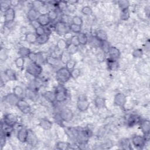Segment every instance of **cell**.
<instances>
[{
  "mask_svg": "<svg viewBox=\"0 0 150 150\" xmlns=\"http://www.w3.org/2000/svg\"><path fill=\"white\" fill-rule=\"evenodd\" d=\"M39 125L45 130H49L52 128L53 124L48 119L42 118L39 122Z\"/></svg>",
  "mask_w": 150,
  "mask_h": 150,
  "instance_id": "4316f807",
  "label": "cell"
},
{
  "mask_svg": "<svg viewBox=\"0 0 150 150\" xmlns=\"http://www.w3.org/2000/svg\"><path fill=\"white\" fill-rule=\"evenodd\" d=\"M80 69L77 68H74L70 70V74H71V78H73L74 79H77L80 76Z\"/></svg>",
  "mask_w": 150,
  "mask_h": 150,
  "instance_id": "681fc988",
  "label": "cell"
},
{
  "mask_svg": "<svg viewBox=\"0 0 150 150\" xmlns=\"http://www.w3.org/2000/svg\"><path fill=\"white\" fill-rule=\"evenodd\" d=\"M108 54L109 56L108 58L117 60L120 57L121 52H120V50L115 46H111L109 52L108 53Z\"/></svg>",
  "mask_w": 150,
  "mask_h": 150,
  "instance_id": "e0dca14e",
  "label": "cell"
},
{
  "mask_svg": "<svg viewBox=\"0 0 150 150\" xmlns=\"http://www.w3.org/2000/svg\"><path fill=\"white\" fill-rule=\"evenodd\" d=\"M81 13L86 16L91 15L93 13V10L89 6H84L81 9Z\"/></svg>",
  "mask_w": 150,
  "mask_h": 150,
  "instance_id": "7dc6e473",
  "label": "cell"
},
{
  "mask_svg": "<svg viewBox=\"0 0 150 150\" xmlns=\"http://www.w3.org/2000/svg\"><path fill=\"white\" fill-rule=\"evenodd\" d=\"M70 32H73L74 33L76 34H79L80 33H81V26H79L73 23H71L70 24Z\"/></svg>",
  "mask_w": 150,
  "mask_h": 150,
  "instance_id": "7bdbcfd3",
  "label": "cell"
},
{
  "mask_svg": "<svg viewBox=\"0 0 150 150\" xmlns=\"http://www.w3.org/2000/svg\"><path fill=\"white\" fill-rule=\"evenodd\" d=\"M8 57V55L6 53V52L5 51L4 49H3L2 48L1 50V53H0V59L2 61H5L6 60Z\"/></svg>",
  "mask_w": 150,
  "mask_h": 150,
  "instance_id": "9f6ffc18",
  "label": "cell"
},
{
  "mask_svg": "<svg viewBox=\"0 0 150 150\" xmlns=\"http://www.w3.org/2000/svg\"><path fill=\"white\" fill-rule=\"evenodd\" d=\"M47 15L49 16V18L51 22L56 21L58 17V13L54 9H51V10L47 12Z\"/></svg>",
  "mask_w": 150,
  "mask_h": 150,
  "instance_id": "ab89813d",
  "label": "cell"
},
{
  "mask_svg": "<svg viewBox=\"0 0 150 150\" xmlns=\"http://www.w3.org/2000/svg\"><path fill=\"white\" fill-rule=\"evenodd\" d=\"M59 117L63 121L67 122H70L73 118V111L68 107H64L62 108L60 111Z\"/></svg>",
  "mask_w": 150,
  "mask_h": 150,
  "instance_id": "8992f818",
  "label": "cell"
},
{
  "mask_svg": "<svg viewBox=\"0 0 150 150\" xmlns=\"http://www.w3.org/2000/svg\"><path fill=\"white\" fill-rule=\"evenodd\" d=\"M49 37H50V35L47 33H45L43 35L38 36L36 43L39 45H44L48 42L49 39Z\"/></svg>",
  "mask_w": 150,
  "mask_h": 150,
  "instance_id": "d590c367",
  "label": "cell"
},
{
  "mask_svg": "<svg viewBox=\"0 0 150 150\" xmlns=\"http://www.w3.org/2000/svg\"><path fill=\"white\" fill-rule=\"evenodd\" d=\"M138 124L139 125L140 129L144 134V137L146 141H148L150 129L149 121L148 120H141Z\"/></svg>",
  "mask_w": 150,
  "mask_h": 150,
  "instance_id": "52a82bcc",
  "label": "cell"
},
{
  "mask_svg": "<svg viewBox=\"0 0 150 150\" xmlns=\"http://www.w3.org/2000/svg\"><path fill=\"white\" fill-rule=\"evenodd\" d=\"M141 119L137 114H131L129 116L127 120V125L129 127H132L135 125L138 124Z\"/></svg>",
  "mask_w": 150,
  "mask_h": 150,
  "instance_id": "ac0fdd59",
  "label": "cell"
},
{
  "mask_svg": "<svg viewBox=\"0 0 150 150\" xmlns=\"http://www.w3.org/2000/svg\"><path fill=\"white\" fill-rule=\"evenodd\" d=\"M60 60L63 63L65 64L71 59V54H69L66 50L63 51L60 56Z\"/></svg>",
  "mask_w": 150,
  "mask_h": 150,
  "instance_id": "e575fe53",
  "label": "cell"
},
{
  "mask_svg": "<svg viewBox=\"0 0 150 150\" xmlns=\"http://www.w3.org/2000/svg\"><path fill=\"white\" fill-rule=\"evenodd\" d=\"M69 43H67V40L64 39H60L56 44V47L60 50H65L68 46Z\"/></svg>",
  "mask_w": 150,
  "mask_h": 150,
  "instance_id": "836d02e7",
  "label": "cell"
},
{
  "mask_svg": "<svg viewBox=\"0 0 150 150\" xmlns=\"http://www.w3.org/2000/svg\"><path fill=\"white\" fill-rule=\"evenodd\" d=\"M37 38L38 36L36 35L35 33L29 32L25 34V40L29 43L33 44L36 43Z\"/></svg>",
  "mask_w": 150,
  "mask_h": 150,
  "instance_id": "cb8c5ba5",
  "label": "cell"
},
{
  "mask_svg": "<svg viewBox=\"0 0 150 150\" xmlns=\"http://www.w3.org/2000/svg\"><path fill=\"white\" fill-rule=\"evenodd\" d=\"M70 24H66L58 21L54 26V30L57 34L60 36H64L66 33L70 32Z\"/></svg>",
  "mask_w": 150,
  "mask_h": 150,
  "instance_id": "277c9868",
  "label": "cell"
},
{
  "mask_svg": "<svg viewBox=\"0 0 150 150\" xmlns=\"http://www.w3.org/2000/svg\"><path fill=\"white\" fill-rule=\"evenodd\" d=\"M73 36V35H72V34L69 32L66 33V34L63 36L64 38V39H65L66 40H70V39L71 38V37H72Z\"/></svg>",
  "mask_w": 150,
  "mask_h": 150,
  "instance_id": "6125c7cd",
  "label": "cell"
},
{
  "mask_svg": "<svg viewBox=\"0 0 150 150\" xmlns=\"http://www.w3.org/2000/svg\"><path fill=\"white\" fill-rule=\"evenodd\" d=\"M39 15L40 14H39V12L37 10L31 8L28 11L27 14H26V16H27V19H28V21L30 22L32 21L36 20Z\"/></svg>",
  "mask_w": 150,
  "mask_h": 150,
  "instance_id": "44dd1931",
  "label": "cell"
},
{
  "mask_svg": "<svg viewBox=\"0 0 150 150\" xmlns=\"http://www.w3.org/2000/svg\"><path fill=\"white\" fill-rule=\"evenodd\" d=\"M132 54L133 57L135 58H141L143 55V50L142 49H139V48L136 49L134 50Z\"/></svg>",
  "mask_w": 150,
  "mask_h": 150,
  "instance_id": "f907efd6",
  "label": "cell"
},
{
  "mask_svg": "<svg viewBox=\"0 0 150 150\" xmlns=\"http://www.w3.org/2000/svg\"><path fill=\"white\" fill-rule=\"evenodd\" d=\"M70 43H71L76 46H77V47H79L80 45V43L79 42V40H78L77 36H73L70 40Z\"/></svg>",
  "mask_w": 150,
  "mask_h": 150,
  "instance_id": "11a10c76",
  "label": "cell"
},
{
  "mask_svg": "<svg viewBox=\"0 0 150 150\" xmlns=\"http://www.w3.org/2000/svg\"><path fill=\"white\" fill-rule=\"evenodd\" d=\"M19 3V1H10V5L11 7H15Z\"/></svg>",
  "mask_w": 150,
  "mask_h": 150,
  "instance_id": "be15d7a7",
  "label": "cell"
},
{
  "mask_svg": "<svg viewBox=\"0 0 150 150\" xmlns=\"http://www.w3.org/2000/svg\"><path fill=\"white\" fill-rule=\"evenodd\" d=\"M30 24H31L32 26L35 29H36L38 27H39V26H40V24L39 23L38 21H37V19H36V20H35V21H33L30 22Z\"/></svg>",
  "mask_w": 150,
  "mask_h": 150,
  "instance_id": "91938a15",
  "label": "cell"
},
{
  "mask_svg": "<svg viewBox=\"0 0 150 150\" xmlns=\"http://www.w3.org/2000/svg\"><path fill=\"white\" fill-rule=\"evenodd\" d=\"M42 96L49 102L54 103L56 101L55 93L51 91H46L42 94Z\"/></svg>",
  "mask_w": 150,
  "mask_h": 150,
  "instance_id": "7402d4cb",
  "label": "cell"
},
{
  "mask_svg": "<svg viewBox=\"0 0 150 150\" xmlns=\"http://www.w3.org/2000/svg\"><path fill=\"white\" fill-rule=\"evenodd\" d=\"M127 102V97L122 93H117L114 98V103L116 106L123 108Z\"/></svg>",
  "mask_w": 150,
  "mask_h": 150,
  "instance_id": "8fae6325",
  "label": "cell"
},
{
  "mask_svg": "<svg viewBox=\"0 0 150 150\" xmlns=\"http://www.w3.org/2000/svg\"><path fill=\"white\" fill-rule=\"evenodd\" d=\"M15 64L17 68L22 69L25 64V58L18 57L15 60Z\"/></svg>",
  "mask_w": 150,
  "mask_h": 150,
  "instance_id": "60d3db41",
  "label": "cell"
},
{
  "mask_svg": "<svg viewBox=\"0 0 150 150\" xmlns=\"http://www.w3.org/2000/svg\"><path fill=\"white\" fill-rule=\"evenodd\" d=\"M16 107L24 114H28L31 111L30 105L23 98L19 99L16 104Z\"/></svg>",
  "mask_w": 150,
  "mask_h": 150,
  "instance_id": "30bf717a",
  "label": "cell"
},
{
  "mask_svg": "<svg viewBox=\"0 0 150 150\" xmlns=\"http://www.w3.org/2000/svg\"><path fill=\"white\" fill-rule=\"evenodd\" d=\"M130 17V13L128 9L121 10L120 14V18L122 21H127Z\"/></svg>",
  "mask_w": 150,
  "mask_h": 150,
  "instance_id": "ee69618b",
  "label": "cell"
},
{
  "mask_svg": "<svg viewBox=\"0 0 150 150\" xmlns=\"http://www.w3.org/2000/svg\"><path fill=\"white\" fill-rule=\"evenodd\" d=\"M71 22L73 24L81 26L83 25V21L81 17H80L79 16H74L71 19Z\"/></svg>",
  "mask_w": 150,
  "mask_h": 150,
  "instance_id": "c3c4849f",
  "label": "cell"
},
{
  "mask_svg": "<svg viewBox=\"0 0 150 150\" xmlns=\"http://www.w3.org/2000/svg\"><path fill=\"white\" fill-rule=\"evenodd\" d=\"M95 37L100 42H104V41H107L108 39V35H107V32L104 30H103V29L98 30L96 32Z\"/></svg>",
  "mask_w": 150,
  "mask_h": 150,
  "instance_id": "603a6c76",
  "label": "cell"
},
{
  "mask_svg": "<svg viewBox=\"0 0 150 150\" xmlns=\"http://www.w3.org/2000/svg\"><path fill=\"white\" fill-rule=\"evenodd\" d=\"M59 21L69 25V22H70V17H69V16L68 15H67V14H62V15L60 16V20H59Z\"/></svg>",
  "mask_w": 150,
  "mask_h": 150,
  "instance_id": "db71d44e",
  "label": "cell"
},
{
  "mask_svg": "<svg viewBox=\"0 0 150 150\" xmlns=\"http://www.w3.org/2000/svg\"><path fill=\"white\" fill-rule=\"evenodd\" d=\"M38 141V138L36 137V135L32 130L29 129L28 135L26 142H27L29 145L31 146H35L37 144Z\"/></svg>",
  "mask_w": 150,
  "mask_h": 150,
  "instance_id": "ffe728a7",
  "label": "cell"
},
{
  "mask_svg": "<svg viewBox=\"0 0 150 150\" xmlns=\"http://www.w3.org/2000/svg\"><path fill=\"white\" fill-rule=\"evenodd\" d=\"M35 33L38 36L43 35L44 34L46 33V30H45V28L43 26H40L39 27H38L36 29H35Z\"/></svg>",
  "mask_w": 150,
  "mask_h": 150,
  "instance_id": "f5cc1de1",
  "label": "cell"
},
{
  "mask_svg": "<svg viewBox=\"0 0 150 150\" xmlns=\"http://www.w3.org/2000/svg\"><path fill=\"white\" fill-rule=\"evenodd\" d=\"M56 96V101L57 103L64 102L67 97V92L64 86L60 84L58 85L54 91Z\"/></svg>",
  "mask_w": 150,
  "mask_h": 150,
  "instance_id": "7a4b0ae2",
  "label": "cell"
},
{
  "mask_svg": "<svg viewBox=\"0 0 150 150\" xmlns=\"http://www.w3.org/2000/svg\"><path fill=\"white\" fill-rule=\"evenodd\" d=\"M29 129L26 128H21L17 132V138L19 142L22 143H25L26 142L28 135Z\"/></svg>",
  "mask_w": 150,
  "mask_h": 150,
  "instance_id": "4fadbf2b",
  "label": "cell"
},
{
  "mask_svg": "<svg viewBox=\"0 0 150 150\" xmlns=\"http://www.w3.org/2000/svg\"><path fill=\"white\" fill-rule=\"evenodd\" d=\"M45 5L44 2L41 1H34L32 3V8L39 11V10Z\"/></svg>",
  "mask_w": 150,
  "mask_h": 150,
  "instance_id": "b9f144b4",
  "label": "cell"
},
{
  "mask_svg": "<svg viewBox=\"0 0 150 150\" xmlns=\"http://www.w3.org/2000/svg\"><path fill=\"white\" fill-rule=\"evenodd\" d=\"M90 105V103L88 99L84 97L81 96L80 97L77 101V109L81 112L86 111L88 110Z\"/></svg>",
  "mask_w": 150,
  "mask_h": 150,
  "instance_id": "ba28073f",
  "label": "cell"
},
{
  "mask_svg": "<svg viewBox=\"0 0 150 150\" xmlns=\"http://www.w3.org/2000/svg\"><path fill=\"white\" fill-rule=\"evenodd\" d=\"M4 74L6 79L11 81H15L17 80V77L15 71L11 69H7L4 71Z\"/></svg>",
  "mask_w": 150,
  "mask_h": 150,
  "instance_id": "484cf974",
  "label": "cell"
},
{
  "mask_svg": "<svg viewBox=\"0 0 150 150\" xmlns=\"http://www.w3.org/2000/svg\"><path fill=\"white\" fill-rule=\"evenodd\" d=\"M45 62H46V58L45 59L44 58L42 53H41L40 52L37 53V57H36V60L35 63L42 66Z\"/></svg>",
  "mask_w": 150,
  "mask_h": 150,
  "instance_id": "bcb514c9",
  "label": "cell"
},
{
  "mask_svg": "<svg viewBox=\"0 0 150 150\" xmlns=\"http://www.w3.org/2000/svg\"><path fill=\"white\" fill-rule=\"evenodd\" d=\"M70 144L64 141H59L56 145V148L60 150H66L70 148Z\"/></svg>",
  "mask_w": 150,
  "mask_h": 150,
  "instance_id": "74e56055",
  "label": "cell"
},
{
  "mask_svg": "<svg viewBox=\"0 0 150 150\" xmlns=\"http://www.w3.org/2000/svg\"><path fill=\"white\" fill-rule=\"evenodd\" d=\"M4 23L13 22L15 18V11L13 7H9L4 11Z\"/></svg>",
  "mask_w": 150,
  "mask_h": 150,
  "instance_id": "9c48e42d",
  "label": "cell"
},
{
  "mask_svg": "<svg viewBox=\"0 0 150 150\" xmlns=\"http://www.w3.org/2000/svg\"><path fill=\"white\" fill-rule=\"evenodd\" d=\"M120 146L123 149H131V144L129 139L127 138H122L120 141Z\"/></svg>",
  "mask_w": 150,
  "mask_h": 150,
  "instance_id": "83f0119b",
  "label": "cell"
},
{
  "mask_svg": "<svg viewBox=\"0 0 150 150\" xmlns=\"http://www.w3.org/2000/svg\"><path fill=\"white\" fill-rule=\"evenodd\" d=\"M78 49H79V47L76 46H74V45H73L71 43H69V45L67 46V47L66 49V50L69 54H70L71 55V54H73L76 53L77 52Z\"/></svg>",
  "mask_w": 150,
  "mask_h": 150,
  "instance_id": "f6af8a7d",
  "label": "cell"
},
{
  "mask_svg": "<svg viewBox=\"0 0 150 150\" xmlns=\"http://www.w3.org/2000/svg\"><path fill=\"white\" fill-rule=\"evenodd\" d=\"M94 104L97 108L100 109L104 108L106 104L105 98L100 96L96 97L94 99Z\"/></svg>",
  "mask_w": 150,
  "mask_h": 150,
  "instance_id": "d4e9b609",
  "label": "cell"
},
{
  "mask_svg": "<svg viewBox=\"0 0 150 150\" xmlns=\"http://www.w3.org/2000/svg\"><path fill=\"white\" fill-rule=\"evenodd\" d=\"M56 78L61 84L66 83L71 78L70 70L66 67L59 68L56 72Z\"/></svg>",
  "mask_w": 150,
  "mask_h": 150,
  "instance_id": "6da1fadb",
  "label": "cell"
},
{
  "mask_svg": "<svg viewBox=\"0 0 150 150\" xmlns=\"http://www.w3.org/2000/svg\"><path fill=\"white\" fill-rule=\"evenodd\" d=\"M145 14L147 15V16L149 17V5L145 6Z\"/></svg>",
  "mask_w": 150,
  "mask_h": 150,
  "instance_id": "e7e4bbea",
  "label": "cell"
},
{
  "mask_svg": "<svg viewBox=\"0 0 150 150\" xmlns=\"http://www.w3.org/2000/svg\"><path fill=\"white\" fill-rule=\"evenodd\" d=\"M42 71L43 68L42 66L34 62H32L29 64L26 69V72L35 77H39V76L42 73Z\"/></svg>",
  "mask_w": 150,
  "mask_h": 150,
  "instance_id": "3957f363",
  "label": "cell"
},
{
  "mask_svg": "<svg viewBox=\"0 0 150 150\" xmlns=\"http://www.w3.org/2000/svg\"><path fill=\"white\" fill-rule=\"evenodd\" d=\"M37 21H38L40 25L43 27L48 26L51 23L47 13L40 14L37 18Z\"/></svg>",
  "mask_w": 150,
  "mask_h": 150,
  "instance_id": "9a60e30c",
  "label": "cell"
},
{
  "mask_svg": "<svg viewBox=\"0 0 150 150\" xmlns=\"http://www.w3.org/2000/svg\"><path fill=\"white\" fill-rule=\"evenodd\" d=\"M117 4L120 8L121 10H124V9H127L129 8V2L127 0H121L118 1L117 2Z\"/></svg>",
  "mask_w": 150,
  "mask_h": 150,
  "instance_id": "f35d334b",
  "label": "cell"
},
{
  "mask_svg": "<svg viewBox=\"0 0 150 150\" xmlns=\"http://www.w3.org/2000/svg\"><path fill=\"white\" fill-rule=\"evenodd\" d=\"M3 122L6 125L13 128L18 122V118L13 114H8L4 116Z\"/></svg>",
  "mask_w": 150,
  "mask_h": 150,
  "instance_id": "7c38bea8",
  "label": "cell"
},
{
  "mask_svg": "<svg viewBox=\"0 0 150 150\" xmlns=\"http://www.w3.org/2000/svg\"><path fill=\"white\" fill-rule=\"evenodd\" d=\"M145 50L147 52L149 51V49H150V42H149V40L148 39L146 41H145Z\"/></svg>",
  "mask_w": 150,
  "mask_h": 150,
  "instance_id": "94428289",
  "label": "cell"
},
{
  "mask_svg": "<svg viewBox=\"0 0 150 150\" xmlns=\"http://www.w3.org/2000/svg\"><path fill=\"white\" fill-rule=\"evenodd\" d=\"M31 52L32 51L28 47L23 46V47H21L19 49L18 51V54H19V57L25 58V57H28Z\"/></svg>",
  "mask_w": 150,
  "mask_h": 150,
  "instance_id": "1f68e13d",
  "label": "cell"
},
{
  "mask_svg": "<svg viewBox=\"0 0 150 150\" xmlns=\"http://www.w3.org/2000/svg\"><path fill=\"white\" fill-rule=\"evenodd\" d=\"M28 99L31 100L32 101H36L38 100L39 94L38 93V90L32 88H28L25 90V96Z\"/></svg>",
  "mask_w": 150,
  "mask_h": 150,
  "instance_id": "5bb4252c",
  "label": "cell"
},
{
  "mask_svg": "<svg viewBox=\"0 0 150 150\" xmlns=\"http://www.w3.org/2000/svg\"><path fill=\"white\" fill-rule=\"evenodd\" d=\"M107 69L110 71H117L120 66L119 63L116 60L108 58L107 60Z\"/></svg>",
  "mask_w": 150,
  "mask_h": 150,
  "instance_id": "d6986e66",
  "label": "cell"
},
{
  "mask_svg": "<svg viewBox=\"0 0 150 150\" xmlns=\"http://www.w3.org/2000/svg\"><path fill=\"white\" fill-rule=\"evenodd\" d=\"M6 136L1 132V147L2 148L5 144V142H6Z\"/></svg>",
  "mask_w": 150,
  "mask_h": 150,
  "instance_id": "680465c9",
  "label": "cell"
},
{
  "mask_svg": "<svg viewBox=\"0 0 150 150\" xmlns=\"http://www.w3.org/2000/svg\"><path fill=\"white\" fill-rule=\"evenodd\" d=\"M146 141H147L146 140L145 137L140 135L135 134V135H133L131 138V142L132 145L135 148H140V149L143 148L145 146Z\"/></svg>",
  "mask_w": 150,
  "mask_h": 150,
  "instance_id": "5b68a950",
  "label": "cell"
},
{
  "mask_svg": "<svg viewBox=\"0 0 150 150\" xmlns=\"http://www.w3.org/2000/svg\"><path fill=\"white\" fill-rule=\"evenodd\" d=\"M110 47H111V45L110 43L108 42V40L100 42V47L101 48L103 53H104L105 54H108Z\"/></svg>",
  "mask_w": 150,
  "mask_h": 150,
  "instance_id": "8d00e7d4",
  "label": "cell"
},
{
  "mask_svg": "<svg viewBox=\"0 0 150 150\" xmlns=\"http://www.w3.org/2000/svg\"><path fill=\"white\" fill-rule=\"evenodd\" d=\"M77 38H78V40L79 42L80 43V45L84 46L86 45L88 42V38L87 36V35L84 33H79L77 35Z\"/></svg>",
  "mask_w": 150,
  "mask_h": 150,
  "instance_id": "d6a6232c",
  "label": "cell"
},
{
  "mask_svg": "<svg viewBox=\"0 0 150 150\" xmlns=\"http://www.w3.org/2000/svg\"><path fill=\"white\" fill-rule=\"evenodd\" d=\"M20 98H19L16 95H15L13 93H8L7 95L5 96V100L7 103H8L11 105H15L16 106V104L19 100Z\"/></svg>",
  "mask_w": 150,
  "mask_h": 150,
  "instance_id": "2e32d148",
  "label": "cell"
},
{
  "mask_svg": "<svg viewBox=\"0 0 150 150\" xmlns=\"http://www.w3.org/2000/svg\"><path fill=\"white\" fill-rule=\"evenodd\" d=\"M68 2L65 1H60L55 2L54 6L60 11L63 12L68 8Z\"/></svg>",
  "mask_w": 150,
  "mask_h": 150,
  "instance_id": "4dcf8cb0",
  "label": "cell"
},
{
  "mask_svg": "<svg viewBox=\"0 0 150 150\" xmlns=\"http://www.w3.org/2000/svg\"><path fill=\"white\" fill-rule=\"evenodd\" d=\"M60 59H59L57 57H54L53 56H47L46 57V62L52 66H55L59 64V62H60Z\"/></svg>",
  "mask_w": 150,
  "mask_h": 150,
  "instance_id": "f546056e",
  "label": "cell"
},
{
  "mask_svg": "<svg viewBox=\"0 0 150 150\" xmlns=\"http://www.w3.org/2000/svg\"><path fill=\"white\" fill-rule=\"evenodd\" d=\"M36 57H37V53L31 52L28 56V58L30 60H31L32 62L35 63L36 60Z\"/></svg>",
  "mask_w": 150,
  "mask_h": 150,
  "instance_id": "6f0895ef",
  "label": "cell"
},
{
  "mask_svg": "<svg viewBox=\"0 0 150 150\" xmlns=\"http://www.w3.org/2000/svg\"><path fill=\"white\" fill-rule=\"evenodd\" d=\"M13 93L20 99L23 98V97L25 96V91L20 86H16L13 88Z\"/></svg>",
  "mask_w": 150,
  "mask_h": 150,
  "instance_id": "f1b7e54d",
  "label": "cell"
},
{
  "mask_svg": "<svg viewBox=\"0 0 150 150\" xmlns=\"http://www.w3.org/2000/svg\"><path fill=\"white\" fill-rule=\"evenodd\" d=\"M76 65V62L75 60L73 59H70L66 63V67L69 69V70H71L72 69L75 68V66Z\"/></svg>",
  "mask_w": 150,
  "mask_h": 150,
  "instance_id": "816d5d0a",
  "label": "cell"
}]
</instances>
